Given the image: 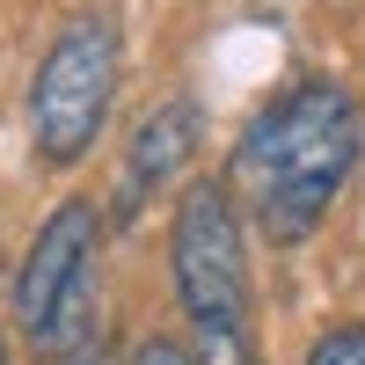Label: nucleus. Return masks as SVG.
Returning a JSON list of instances; mask_svg holds the SVG:
<instances>
[{
  "instance_id": "nucleus-1",
  "label": "nucleus",
  "mask_w": 365,
  "mask_h": 365,
  "mask_svg": "<svg viewBox=\"0 0 365 365\" xmlns=\"http://www.w3.org/2000/svg\"><path fill=\"white\" fill-rule=\"evenodd\" d=\"M358 161V96L344 81H299L249 117L234 146V190L270 241H307Z\"/></svg>"
},
{
  "instance_id": "nucleus-4",
  "label": "nucleus",
  "mask_w": 365,
  "mask_h": 365,
  "mask_svg": "<svg viewBox=\"0 0 365 365\" xmlns=\"http://www.w3.org/2000/svg\"><path fill=\"white\" fill-rule=\"evenodd\" d=\"M96 234H103V220H96V205H81V197H66L37 227V241H29V256L15 270V322H22L29 344L51 329L58 299L88 278V263H96Z\"/></svg>"
},
{
  "instance_id": "nucleus-7",
  "label": "nucleus",
  "mask_w": 365,
  "mask_h": 365,
  "mask_svg": "<svg viewBox=\"0 0 365 365\" xmlns=\"http://www.w3.org/2000/svg\"><path fill=\"white\" fill-rule=\"evenodd\" d=\"M132 365H190V351H182V344H168V336H146Z\"/></svg>"
},
{
  "instance_id": "nucleus-2",
  "label": "nucleus",
  "mask_w": 365,
  "mask_h": 365,
  "mask_svg": "<svg viewBox=\"0 0 365 365\" xmlns=\"http://www.w3.org/2000/svg\"><path fill=\"white\" fill-rule=\"evenodd\" d=\"M110 96H117V22L110 15H73L51 37V51L37 58V81H29L37 161L73 168L96 146L103 117H110Z\"/></svg>"
},
{
  "instance_id": "nucleus-6",
  "label": "nucleus",
  "mask_w": 365,
  "mask_h": 365,
  "mask_svg": "<svg viewBox=\"0 0 365 365\" xmlns=\"http://www.w3.org/2000/svg\"><path fill=\"white\" fill-rule=\"evenodd\" d=\"M307 365H365V322H344L307 351Z\"/></svg>"
},
{
  "instance_id": "nucleus-9",
  "label": "nucleus",
  "mask_w": 365,
  "mask_h": 365,
  "mask_svg": "<svg viewBox=\"0 0 365 365\" xmlns=\"http://www.w3.org/2000/svg\"><path fill=\"white\" fill-rule=\"evenodd\" d=\"M0 365H8V344H0Z\"/></svg>"
},
{
  "instance_id": "nucleus-8",
  "label": "nucleus",
  "mask_w": 365,
  "mask_h": 365,
  "mask_svg": "<svg viewBox=\"0 0 365 365\" xmlns=\"http://www.w3.org/2000/svg\"><path fill=\"white\" fill-rule=\"evenodd\" d=\"M66 365H110V351H103V344H88V351H73Z\"/></svg>"
},
{
  "instance_id": "nucleus-5",
  "label": "nucleus",
  "mask_w": 365,
  "mask_h": 365,
  "mask_svg": "<svg viewBox=\"0 0 365 365\" xmlns=\"http://www.w3.org/2000/svg\"><path fill=\"white\" fill-rule=\"evenodd\" d=\"M197 154V103L175 96L161 110H146V125L132 132V168H125V205H139L154 182H168L182 161Z\"/></svg>"
},
{
  "instance_id": "nucleus-3",
  "label": "nucleus",
  "mask_w": 365,
  "mask_h": 365,
  "mask_svg": "<svg viewBox=\"0 0 365 365\" xmlns=\"http://www.w3.org/2000/svg\"><path fill=\"white\" fill-rule=\"evenodd\" d=\"M175 299L205 329L249 322V249H241V212L227 182H190L175 205Z\"/></svg>"
}]
</instances>
